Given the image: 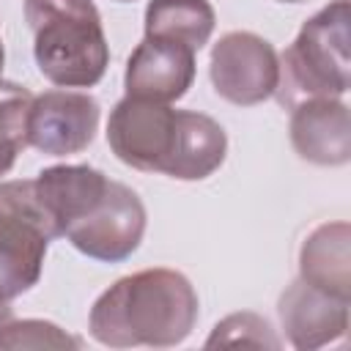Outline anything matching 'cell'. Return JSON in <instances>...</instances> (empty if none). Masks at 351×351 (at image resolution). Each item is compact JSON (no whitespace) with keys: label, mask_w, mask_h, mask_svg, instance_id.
<instances>
[{"label":"cell","mask_w":351,"mask_h":351,"mask_svg":"<svg viewBox=\"0 0 351 351\" xmlns=\"http://www.w3.org/2000/svg\"><path fill=\"white\" fill-rule=\"evenodd\" d=\"M288 134L293 151L318 167H340L351 159V118L343 99H307L291 107Z\"/></svg>","instance_id":"7c38bea8"},{"label":"cell","mask_w":351,"mask_h":351,"mask_svg":"<svg viewBox=\"0 0 351 351\" xmlns=\"http://www.w3.org/2000/svg\"><path fill=\"white\" fill-rule=\"evenodd\" d=\"M99 101L82 90L52 88L30 101L27 145L49 156H71L85 151L99 129Z\"/></svg>","instance_id":"ba28073f"},{"label":"cell","mask_w":351,"mask_h":351,"mask_svg":"<svg viewBox=\"0 0 351 351\" xmlns=\"http://www.w3.org/2000/svg\"><path fill=\"white\" fill-rule=\"evenodd\" d=\"M225 156H228L225 129L211 115L195 110H178L176 143L162 176L178 181H203L222 167Z\"/></svg>","instance_id":"5bb4252c"},{"label":"cell","mask_w":351,"mask_h":351,"mask_svg":"<svg viewBox=\"0 0 351 351\" xmlns=\"http://www.w3.org/2000/svg\"><path fill=\"white\" fill-rule=\"evenodd\" d=\"M33 58L58 88H93L110 66V44L93 0H25Z\"/></svg>","instance_id":"7a4b0ae2"},{"label":"cell","mask_w":351,"mask_h":351,"mask_svg":"<svg viewBox=\"0 0 351 351\" xmlns=\"http://www.w3.org/2000/svg\"><path fill=\"white\" fill-rule=\"evenodd\" d=\"M30 184L49 236L66 239V233L101 203L110 178L90 165H55L44 167Z\"/></svg>","instance_id":"30bf717a"},{"label":"cell","mask_w":351,"mask_h":351,"mask_svg":"<svg viewBox=\"0 0 351 351\" xmlns=\"http://www.w3.org/2000/svg\"><path fill=\"white\" fill-rule=\"evenodd\" d=\"M282 3H302V0H282Z\"/></svg>","instance_id":"44dd1931"},{"label":"cell","mask_w":351,"mask_h":351,"mask_svg":"<svg viewBox=\"0 0 351 351\" xmlns=\"http://www.w3.org/2000/svg\"><path fill=\"white\" fill-rule=\"evenodd\" d=\"M348 0H332L315 11L296 38L285 47L280 60L277 101L293 107L307 99H340L351 85V58H348Z\"/></svg>","instance_id":"3957f363"},{"label":"cell","mask_w":351,"mask_h":351,"mask_svg":"<svg viewBox=\"0 0 351 351\" xmlns=\"http://www.w3.org/2000/svg\"><path fill=\"white\" fill-rule=\"evenodd\" d=\"M197 291L176 269H143L115 280L90 307L88 332L110 348H170L197 324Z\"/></svg>","instance_id":"6da1fadb"},{"label":"cell","mask_w":351,"mask_h":351,"mask_svg":"<svg viewBox=\"0 0 351 351\" xmlns=\"http://www.w3.org/2000/svg\"><path fill=\"white\" fill-rule=\"evenodd\" d=\"M348 304L296 277L277 302L285 340L302 351L337 343L348 332Z\"/></svg>","instance_id":"8fae6325"},{"label":"cell","mask_w":351,"mask_h":351,"mask_svg":"<svg viewBox=\"0 0 351 351\" xmlns=\"http://www.w3.org/2000/svg\"><path fill=\"white\" fill-rule=\"evenodd\" d=\"M217 25L214 5L208 0H148L145 36L181 41L200 52Z\"/></svg>","instance_id":"9a60e30c"},{"label":"cell","mask_w":351,"mask_h":351,"mask_svg":"<svg viewBox=\"0 0 351 351\" xmlns=\"http://www.w3.org/2000/svg\"><path fill=\"white\" fill-rule=\"evenodd\" d=\"M118 3H132V0H118Z\"/></svg>","instance_id":"7402d4cb"},{"label":"cell","mask_w":351,"mask_h":351,"mask_svg":"<svg viewBox=\"0 0 351 351\" xmlns=\"http://www.w3.org/2000/svg\"><path fill=\"white\" fill-rule=\"evenodd\" d=\"M82 340L71 337L52 321L41 318H22L8 321L0 329V348H80Z\"/></svg>","instance_id":"ac0fdd59"},{"label":"cell","mask_w":351,"mask_h":351,"mask_svg":"<svg viewBox=\"0 0 351 351\" xmlns=\"http://www.w3.org/2000/svg\"><path fill=\"white\" fill-rule=\"evenodd\" d=\"M3 63H5V49H3V38H0V82H3Z\"/></svg>","instance_id":"ffe728a7"},{"label":"cell","mask_w":351,"mask_h":351,"mask_svg":"<svg viewBox=\"0 0 351 351\" xmlns=\"http://www.w3.org/2000/svg\"><path fill=\"white\" fill-rule=\"evenodd\" d=\"M143 233L145 206L140 195L121 181H110L101 203L66 233V241L93 261L121 263L140 247Z\"/></svg>","instance_id":"52a82bcc"},{"label":"cell","mask_w":351,"mask_h":351,"mask_svg":"<svg viewBox=\"0 0 351 351\" xmlns=\"http://www.w3.org/2000/svg\"><path fill=\"white\" fill-rule=\"evenodd\" d=\"M299 277L337 299L351 302V225L324 222L299 247Z\"/></svg>","instance_id":"4fadbf2b"},{"label":"cell","mask_w":351,"mask_h":351,"mask_svg":"<svg viewBox=\"0 0 351 351\" xmlns=\"http://www.w3.org/2000/svg\"><path fill=\"white\" fill-rule=\"evenodd\" d=\"M178 129V110L170 104L123 96L107 118L110 151L132 170L162 173Z\"/></svg>","instance_id":"8992f818"},{"label":"cell","mask_w":351,"mask_h":351,"mask_svg":"<svg viewBox=\"0 0 351 351\" xmlns=\"http://www.w3.org/2000/svg\"><path fill=\"white\" fill-rule=\"evenodd\" d=\"M14 318V313H11V304H8V299L5 296H0V329L8 324Z\"/></svg>","instance_id":"d6986e66"},{"label":"cell","mask_w":351,"mask_h":351,"mask_svg":"<svg viewBox=\"0 0 351 351\" xmlns=\"http://www.w3.org/2000/svg\"><path fill=\"white\" fill-rule=\"evenodd\" d=\"M208 77L225 101L236 107H255L274 96L280 80V60L274 47L252 30H230L211 47Z\"/></svg>","instance_id":"5b68a950"},{"label":"cell","mask_w":351,"mask_h":351,"mask_svg":"<svg viewBox=\"0 0 351 351\" xmlns=\"http://www.w3.org/2000/svg\"><path fill=\"white\" fill-rule=\"evenodd\" d=\"M217 346H228V348H236V346H252V348H280V337L274 335L271 324L258 315V313H233L228 318H222L211 337L206 340V348H217Z\"/></svg>","instance_id":"e0dca14e"},{"label":"cell","mask_w":351,"mask_h":351,"mask_svg":"<svg viewBox=\"0 0 351 351\" xmlns=\"http://www.w3.org/2000/svg\"><path fill=\"white\" fill-rule=\"evenodd\" d=\"M195 55L197 52L181 41L145 36L126 60V96L156 104L184 99L195 82Z\"/></svg>","instance_id":"9c48e42d"},{"label":"cell","mask_w":351,"mask_h":351,"mask_svg":"<svg viewBox=\"0 0 351 351\" xmlns=\"http://www.w3.org/2000/svg\"><path fill=\"white\" fill-rule=\"evenodd\" d=\"M52 236L33 197L30 178L0 184V296L27 293L44 269Z\"/></svg>","instance_id":"277c9868"},{"label":"cell","mask_w":351,"mask_h":351,"mask_svg":"<svg viewBox=\"0 0 351 351\" xmlns=\"http://www.w3.org/2000/svg\"><path fill=\"white\" fill-rule=\"evenodd\" d=\"M33 93L16 82H0V178L27 148V112Z\"/></svg>","instance_id":"2e32d148"}]
</instances>
